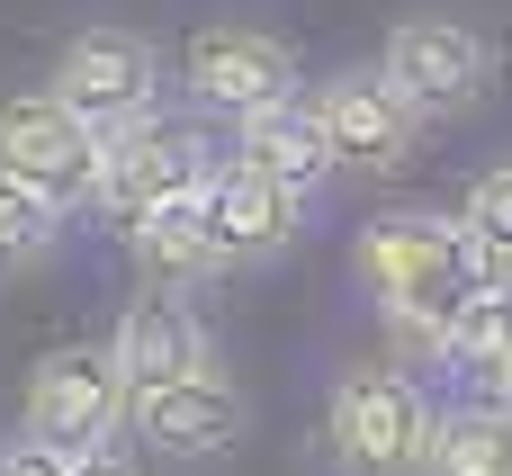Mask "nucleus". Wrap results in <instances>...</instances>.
I'll use <instances>...</instances> for the list:
<instances>
[{"label":"nucleus","mask_w":512,"mask_h":476,"mask_svg":"<svg viewBox=\"0 0 512 476\" xmlns=\"http://www.w3.org/2000/svg\"><path fill=\"white\" fill-rule=\"evenodd\" d=\"M351 270H360L369 306H378V315H387V324H396L423 360H441V342H450L459 306L486 288V261H477L468 216H432V207L378 216V225L360 234Z\"/></svg>","instance_id":"1"},{"label":"nucleus","mask_w":512,"mask_h":476,"mask_svg":"<svg viewBox=\"0 0 512 476\" xmlns=\"http://www.w3.org/2000/svg\"><path fill=\"white\" fill-rule=\"evenodd\" d=\"M126 243H135L144 279H153V288H171V297L225 270V261H216V234H207V207H198V198H180V207H153L144 225H126Z\"/></svg>","instance_id":"14"},{"label":"nucleus","mask_w":512,"mask_h":476,"mask_svg":"<svg viewBox=\"0 0 512 476\" xmlns=\"http://www.w3.org/2000/svg\"><path fill=\"white\" fill-rule=\"evenodd\" d=\"M198 207H207V234H216V261L225 270H252V261H279L297 234H306V198H288V189H270L261 171H243L234 153L207 171V189H198Z\"/></svg>","instance_id":"11"},{"label":"nucleus","mask_w":512,"mask_h":476,"mask_svg":"<svg viewBox=\"0 0 512 476\" xmlns=\"http://www.w3.org/2000/svg\"><path fill=\"white\" fill-rule=\"evenodd\" d=\"M441 369H459L477 396L512 369V288H477V297L459 306V324H450V342H441Z\"/></svg>","instance_id":"15"},{"label":"nucleus","mask_w":512,"mask_h":476,"mask_svg":"<svg viewBox=\"0 0 512 476\" xmlns=\"http://www.w3.org/2000/svg\"><path fill=\"white\" fill-rule=\"evenodd\" d=\"M468 234H477L486 288H512V153L468 180Z\"/></svg>","instance_id":"17"},{"label":"nucleus","mask_w":512,"mask_h":476,"mask_svg":"<svg viewBox=\"0 0 512 476\" xmlns=\"http://www.w3.org/2000/svg\"><path fill=\"white\" fill-rule=\"evenodd\" d=\"M180 90L198 99V108H216V117H261V108H279V99H306L297 90V54L270 36V27H243V18H216V27H198L189 45H180Z\"/></svg>","instance_id":"7"},{"label":"nucleus","mask_w":512,"mask_h":476,"mask_svg":"<svg viewBox=\"0 0 512 476\" xmlns=\"http://www.w3.org/2000/svg\"><path fill=\"white\" fill-rule=\"evenodd\" d=\"M45 99L108 144V135L144 126V117H162V54L135 27H81L45 72Z\"/></svg>","instance_id":"3"},{"label":"nucleus","mask_w":512,"mask_h":476,"mask_svg":"<svg viewBox=\"0 0 512 476\" xmlns=\"http://www.w3.org/2000/svg\"><path fill=\"white\" fill-rule=\"evenodd\" d=\"M72 476H144L126 450H99V459H72Z\"/></svg>","instance_id":"20"},{"label":"nucleus","mask_w":512,"mask_h":476,"mask_svg":"<svg viewBox=\"0 0 512 476\" xmlns=\"http://www.w3.org/2000/svg\"><path fill=\"white\" fill-rule=\"evenodd\" d=\"M477 405H495V414H512V369L495 378V387H486V396H477Z\"/></svg>","instance_id":"21"},{"label":"nucleus","mask_w":512,"mask_h":476,"mask_svg":"<svg viewBox=\"0 0 512 476\" xmlns=\"http://www.w3.org/2000/svg\"><path fill=\"white\" fill-rule=\"evenodd\" d=\"M315 126H324V144H333V171H405V162H414V135H423V117L396 99V81H387L378 63L333 72V81L315 90Z\"/></svg>","instance_id":"9"},{"label":"nucleus","mask_w":512,"mask_h":476,"mask_svg":"<svg viewBox=\"0 0 512 476\" xmlns=\"http://www.w3.org/2000/svg\"><path fill=\"white\" fill-rule=\"evenodd\" d=\"M378 72L396 81V99H405L423 126H432V117H468V108L495 90V36L468 27V18L423 9V18H396V27H387Z\"/></svg>","instance_id":"4"},{"label":"nucleus","mask_w":512,"mask_h":476,"mask_svg":"<svg viewBox=\"0 0 512 476\" xmlns=\"http://www.w3.org/2000/svg\"><path fill=\"white\" fill-rule=\"evenodd\" d=\"M243 423H252V405H243V387H234L225 369H198V378L153 387V396L126 405V432H135L153 459H180V468L225 459V450L243 441Z\"/></svg>","instance_id":"10"},{"label":"nucleus","mask_w":512,"mask_h":476,"mask_svg":"<svg viewBox=\"0 0 512 476\" xmlns=\"http://www.w3.org/2000/svg\"><path fill=\"white\" fill-rule=\"evenodd\" d=\"M126 378H117V360L108 351H45L36 369H27V414H18V432L27 441H45L54 459H99L117 432H126Z\"/></svg>","instance_id":"5"},{"label":"nucleus","mask_w":512,"mask_h":476,"mask_svg":"<svg viewBox=\"0 0 512 476\" xmlns=\"http://www.w3.org/2000/svg\"><path fill=\"white\" fill-rule=\"evenodd\" d=\"M0 476H72V459H54L45 441L18 432V441H0Z\"/></svg>","instance_id":"19"},{"label":"nucleus","mask_w":512,"mask_h":476,"mask_svg":"<svg viewBox=\"0 0 512 476\" xmlns=\"http://www.w3.org/2000/svg\"><path fill=\"white\" fill-rule=\"evenodd\" d=\"M423 476H512V414L495 405H450L432 432V468Z\"/></svg>","instance_id":"16"},{"label":"nucleus","mask_w":512,"mask_h":476,"mask_svg":"<svg viewBox=\"0 0 512 476\" xmlns=\"http://www.w3.org/2000/svg\"><path fill=\"white\" fill-rule=\"evenodd\" d=\"M63 243V216L36 198V189H18L9 171H0V279H18V270H36L45 252Z\"/></svg>","instance_id":"18"},{"label":"nucleus","mask_w":512,"mask_h":476,"mask_svg":"<svg viewBox=\"0 0 512 476\" xmlns=\"http://www.w3.org/2000/svg\"><path fill=\"white\" fill-rule=\"evenodd\" d=\"M108 360H117L126 396H153V387H180V378L216 369V342H207V324H198V306H189V297L153 288V297H135V306L117 315Z\"/></svg>","instance_id":"12"},{"label":"nucleus","mask_w":512,"mask_h":476,"mask_svg":"<svg viewBox=\"0 0 512 476\" xmlns=\"http://www.w3.org/2000/svg\"><path fill=\"white\" fill-rule=\"evenodd\" d=\"M432 432H441V414L405 369L360 360L324 396V459L342 476H423L432 468Z\"/></svg>","instance_id":"2"},{"label":"nucleus","mask_w":512,"mask_h":476,"mask_svg":"<svg viewBox=\"0 0 512 476\" xmlns=\"http://www.w3.org/2000/svg\"><path fill=\"white\" fill-rule=\"evenodd\" d=\"M207 171H216V153H207L198 126H180V117H144V126H126V135L99 144V216L144 225L153 207L198 198Z\"/></svg>","instance_id":"6"},{"label":"nucleus","mask_w":512,"mask_h":476,"mask_svg":"<svg viewBox=\"0 0 512 476\" xmlns=\"http://www.w3.org/2000/svg\"><path fill=\"white\" fill-rule=\"evenodd\" d=\"M0 171H9L18 189H36L54 216L99 207V135H90L81 117H63L45 90L0 99Z\"/></svg>","instance_id":"8"},{"label":"nucleus","mask_w":512,"mask_h":476,"mask_svg":"<svg viewBox=\"0 0 512 476\" xmlns=\"http://www.w3.org/2000/svg\"><path fill=\"white\" fill-rule=\"evenodd\" d=\"M234 162L261 171V180L288 189V198H315V189L333 180V144H324V126H315V99H279V108L243 117V126H234Z\"/></svg>","instance_id":"13"}]
</instances>
